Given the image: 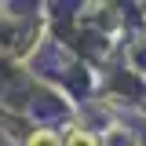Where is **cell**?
<instances>
[{
	"label": "cell",
	"instance_id": "obj_1",
	"mask_svg": "<svg viewBox=\"0 0 146 146\" xmlns=\"http://www.w3.org/2000/svg\"><path fill=\"white\" fill-rule=\"evenodd\" d=\"M29 146H58V139H55L51 131H36V135H33V143H29Z\"/></svg>",
	"mask_w": 146,
	"mask_h": 146
},
{
	"label": "cell",
	"instance_id": "obj_2",
	"mask_svg": "<svg viewBox=\"0 0 146 146\" xmlns=\"http://www.w3.org/2000/svg\"><path fill=\"white\" fill-rule=\"evenodd\" d=\"M70 146H95V139H88V135H80V131H77V135L70 139Z\"/></svg>",
	"mask_w": 146,
	"mask_h": 146
}]
</instances>
